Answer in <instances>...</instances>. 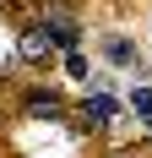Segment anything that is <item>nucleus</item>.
Returning a JSON list of instances; mask_svg holds the SVG:
<instances>
[{"label": "nucleus", "instance_id": "f257e3e1", "mask_svg": "<svg viewBox=\"0 0 152 158\" xmlns=\"http://www.w3.org/2000/svg\"><path fill=\"white\" fill-rule=\"evenodd\" d=\"M103 60L120 65V71H141V49L130 44V38H120V33H109L103 38Z\"/></svg>", "mask_w": 152, "mask_h": 158}, {"label": "nucleus", "instance_id": "f03ea898", "mask_svg": "<svg viewBox=\"0 0 152 158\" xmlns=\"http://www.w3.org/2000/svg\"><path fill=\"white\" fill-rule=\"evenodd\" d=\"M49 49H54V44H49V27L38 22V27H27V33H22V44H16V55H22L27 65H44V60H49Z\"/></svg>", "mask_w": 152, "mask_h": 158}, {"label": "nucleus", "instance_id": "7ed1b4c3", "mask_svg": "<svg viewBox=\"0 0 152 158\" xmlns=\"http://www.w3.org/2000/svg\"><path fill=\"white\" fill-rule=\"evenodd\" d=\"M82 114H87L92 126H109V120H114L120 109H114V98H109V93H92L87 104H82Z\"/></svg>", "mask_w": 152, "mask_h": 158}, {"label": "nucleus", "instance_id": "20e7f679", "mask_svg": "<svg viewBox=\"0 0 152 158\" xmlns=\"http://www.w3.org/2000/svg\"><path fill=\"white\" fill-rule=\"evenodd\" d=\"M27 109H33V114H65V104H60L54 93H27Z\"/></svg>", "mask_w": 152, "mask_h": 158}, {"label": "nucleus", "instance_id": "39448f33", "mask_svg": "<svg viewBox=\"0 0 152 158\" xmlns=\"http://www.w3.org/2000/svg\"><path fill=\"white\" fill-rule=\"evenodd\" d=\"M130 109H136V114H147V120H152V87H136V93H130Z\"/></svg>", "mask_w": 152, "mask_h": 158}]
</instances>
